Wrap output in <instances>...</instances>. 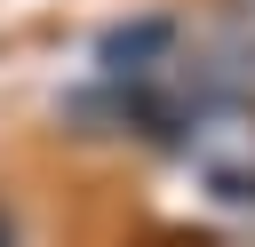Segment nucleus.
<instances>
[{"instance_id": "f257e3e1", "label": "nucleus", "mask_w": 255, "mask_h": 247, "mask_svg": "<svg viewBox=\"0 0 255 247\" xmlns=\"http://www.w3.org/2000/svg\"><path fill=\"white\" fill-rule=\"evenodd\" d=\"M167 48H175V24H167V16H143V24L104 32L96 64H104V72H151V56H167Z\"/></svg>"}, {"instance_id": "f03ea898", "label": "nucleus", "mask_w": 255, "mask_h": 247, "mask_svg": "<svg viewBox=\"0 0 255 247\" xmlns=\"http://www.w3.org/2000/svg\"><path fill=\"white\" fill-rule=\"evenodd\" d=\"M0 247H16V231H8V215H0Z\"/></svg>"}]
</instances>
